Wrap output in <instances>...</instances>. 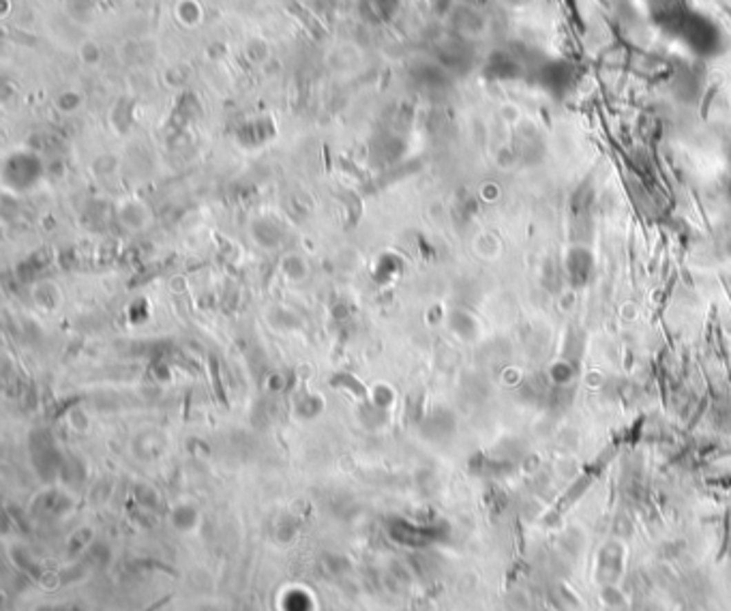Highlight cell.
Instances as JSON below:
<instances>
[{
    "mask_svg": "<svg viewBox=\"0 0 731 611\" xmlns=\"http://www.w3.org/2000/svg\"><path fill=\"white\" fill-rule=\"evenodd\" d=\"M568 270H570V277H572V281H579V283H583V281L588 279V272L592 270V260H590V255H588L585 251H581V249L572 251V253H570V258H568Z\"/></svg>",
    "mask_w": 731,
    "mask_h": 611,
    "instance_id": "1",
    "label": "cell"
}]
</instances>
